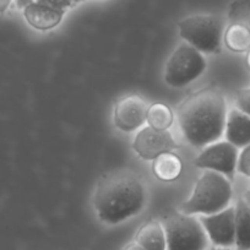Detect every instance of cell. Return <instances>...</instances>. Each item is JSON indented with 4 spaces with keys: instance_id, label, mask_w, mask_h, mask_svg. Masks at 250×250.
<instances>
[{
    "instance_id": "cell-1",
    "label": "cell",
    "mask_w": 250,
    "mask_h": 250,
    "mask_svg": "<svg viewBox=\"0 0 250 250\" xmlns=\"http://www.w3.org/2000/svg\"><path fill=\"white\" fill-rule=\"evenodd\" d=\"M175 115L188 143L194 147L204 148L225 134L226 98L218 88H203L182 101Z\"/></svg>"
},
{
    "instance_id": "cell-2",
    "label": "cell",
    "mask_w": 250,
    "mask_h": 250,
    "mask_svg": "<svg viewBox=\"0 0 250 250\" xmlns=\"http://www.w3.org/2000/svg\"><path fill=\"white\" fill-rule=\"evenodd\" d=\"M146 188L136 173L117 169L104 173L96 184L93 208L101 222L114 226L139 215L146 205Z\"/></svg>"
},
{
    "instance_id": "cell-3",
    "label": "cell",
    "mask_w": 250,
    "mask_h": 250,
    "mask_svg": "<svg viewBox=\"0 0 250 250\" xmlns=\"http://www.w3.org/2000/svg\"><path fill=\"white\" fill-rule=\"evenodd\" d=\"M232 184L226 175L206 170L196 182L190 198L180 205L179 211L185 215H212L229 206Z\"/></svg>"
},
{
    "instance_id": "cell-4",
    "label": "cell",
    "mask_w": 250,
    "mask_h": 250,
    "mask_svg": "<svg viewBox=\"0 0 250 250\" xmlns=\"http://www.w3.org/2000/svg\"><path fill=\"white\" fill-rule=\"evenodd\" d=\"M180 37L184 42L206 54H215L221 50L225 33V22L218 15L196 14L188 16L178 23Z\"/></svg>"
},
{
    "instance_id": "cell-5",
    "label": "cell",
    "mask_w": 250,
    "mask_h": 250,
    "mask_svg": "<svg viewBox=\"0 0 250 250\" xmlns=\"http://www.w3.org/2000/svg\"><path fill=\"white\" fill-rule=\"evenodd\" d=\"M166 250H206L208 238L200 220L194 215L172 213L163 221Z\"/></svg>"
},
{
    "instance_id": "cell-6",
    "label": "cell",
    "mask_w": 250,
    "mask_h": 250,
    "mask_svg": "<svg viewBox=\"0 0 250 250\" xmlns=\"http://www.w3.org/2000/svg\"><path fill=\"white\" fill-rule=\"evenodd\" d=\"M205 70L206 59L203 53L183 42L168 58L163 78L170 87L180 88L200 78Z\"/></svg>"
},
{
    "instance_id": "cell-7",
    "label": "cell",
    "mask_w": 250,
    "mask_h": 250,
    "mask_svg": "<svg viewBox=\"0 0 250 250\" xmlns=\"http://www.w3.org/2000/svg\"><path fill=\"white\" fill-rule=\"evenodd\" d=\"M238 148L228 141H216L205 146L200 155L194 160V165L206 170L221 173L228 179H233L237 170Z\"/></svg>"
},
{
    "instance_id": "cell-8",
    "label": "cell",
    "mask_w": 250,
    "mask_h": 250,
    "mask_svg": "<svg viewBox=\"0 0 250 250\" xmlns=\"http://www.w3.org/2000/svg\"><path fill=\"white\" fill-rule=\"evenodd\" d=\"M179 147L169 130H158L150 125L141 129L135 135L133 148L139 157L145 161H153L165 152H170Z\"/></svg>"
},
{
    "instance_id": "cell-9",
    "label": "cell",
    "mask_w": 250,
    "mask_h": 250,
    "mask_svg": "<svg viewBox=\"0 0 250 250\" xmlns=\"http://www.w3.org/2000/svg\"><path fill=\"white\" fill-rule=\"evenodd\" d=\"M208 240L215 247L230 248L235 243V208L228 206L212 215L199 217Z\"/></svg>"
},
{
    "instance_id": "cell-10",
    "label": "cell",
    "mask_w": 250,
    "mask_h": 250,
    "mask_svg": "<svg viewBox=\"0 0 250 250\" xmlns=\"http://www.w3.org/2000/svg\"><path fill=\"white\" fill-rule=\"evenodd\" d=\"M147 103L138 95H128L119 98L114 104L113 123L115 128L124 133L140 129L146 123Z\"/></svg>"
},
{
    "instance_id": "cell-11",
    "label": "cell",
    "mask_w": 250,
    "mask_h": 250,
    "mask_svg": "<svg viewBox=\"0 0 250 250\" xmlns=\"http://www.w3.org/2000/svg\"><path fill=\"white\" fill-rule=\"evenodd\" d=\"M22 14L26 22L31 27L38 31H49L62 22L65 11L33 1L22 9Z\"/></svg>"
},
{
    "instance_id": "cell-12",
    "label": "cell",
    "mask_w": 250,
    "mask_h": 250,
    "mask_svg": "<svg viewBox=\"0 0 250 250\" xmlns=\"http://www.w3.org/2000/svg\"><path fill=\"white\" fill-rule=\"evenodd\" d=\"M226 141L237 148H243L250 144V117L239 109L229 110L226 118Z\"/></svg>"
},
{
    "instance_id": "cell-13",
    "label": "cell",
    "mask_w": 250,
    "mask_h": 250,
    "mask_svg": "<svg viewBox=\"0 0 250 250\" xmlns=\"http://www.w3.org/2000/svg\"><path fill=\"white\" fill-rule=\"evenodd\" d=\"M135 242L146 250H166V232L163 223L157 220H150L144 223L136 233Z\"/></svg>"
},
{
    "instance_id": "cell-14",
    "label": "cell",
    "mask_w": 250,
    "mask_h": 250,
    "mask_svg": "<svg viewBox=\"0 0 250 250\" xmlns=\"http://www.w3.org/2000/svg\"><path fill=\"white\" fill-rule=\"evenodd\" d=\"M182 160L173 151L165 152L152 161V172L162 182H173L182 174Z\"/></svg>"
},
{
    "instance_id": "cell-15",
    "label": "cell",
    "mask_w": 250,
    "mask_h": 250,
    "mask_svg": "<svg viewBox=\"0 0 250 250\" xmlns=\"http://www.w3.org/2000/svg\"><path fill=\"white\" fill-rule=\"evenodd\" d=\"M235 208V243L238 250H250V206L239 199Z\"/></svg>"
},
{
    "instance_id": "cell-16",
    "label": "cell",
    "mask_w": 250,
    "mask_h": 250,
    "mask_svg": "<svg viewBox=\"0 0 250 250\" xmlns=\"http://www.w3.org/2000/svg\"><path fill=\"white\" fill-rule=\"evenodd\" d=\"M226 47L235 53L248 52L250 48V30L243 23L230 22L223 33Z\"/></svg>"
},
{
    "instance_id": "cell-17",
    "label": "cell",
    "mask_w": 250,
    "mask_h": 250,
    "mask_svg": "<svg viewBox=\"0 0 250 250\" xmlns=\"http://www.w3.org/2000/svg\"><path fill=\"white\" fill-rule=\"evenodd\" d=\"M174 122V114L167 104L161 102L152 103L147 108L146 123L158 130H168Z\"/></svg>"
},
{
    "instance_id": "cell-18",
    "label": "cell",
    "mask_w": 250,
    "mask_h": 250,
    "mask_svg": "<svg viewBox=\"0 0 250 250\" xmlns=\"http://www.w3.org/2000/svg\"><path fill=\"white\" fill-rule=\"evenodd\" d=\"M230 22L243 23L250 30V0H235L228 11Z\"/></svg>"
},
{
    "instance_id": "cell-19",
    "label": "cell",
    "mask_w": 250,
    "mask_h": 250,
    "mask_svg": "<svg viewBox=\"0 0 250 250\" xmlns=\"http://www.w3.org/2000/svg\"><path fill=\"white\" fill-rule=\"evenodd\" d=\"M33 1H36V3L44 4V5L50 6V8L58 9V10L65 11L66 13V10H68V9L74 8V6L78 5V4H80L81 1H83V0H14V4H15L16 8L22 10V9L27 5V4L33 3Z\"/></svg>"
},
{
    "instance_id": "cell-20",
    "label": "cell",
    "mask_w": 250,
    "mask_h": 250,
    "mask_svg": "<svg viewBox=\"0 0 250 250\" xmlns=\"http://www.w3.org/2000/svg\"><path fill=\"white\" fill-rule=\"evenodd\" d=\"M237 170L247 177H250V144L243 147L238 156Z\"/></svg>"
},
{
    "instance_id": "cell-21",
    "label": "cell",
    "mask_w": 250,
    "mask_h": 250,
    "mask_svg": "<svg viewBox=\"0 0 250 250\" xmlns=\"http://www.w3.org/2000/svg\"><path fill=\"white\" fill-rule=\"evenodd\" d=\"M235 104H237V109L250 117V87L238 91Z\"/></svg>"
},
{
    "instance_id": "cell-22",
    "label": "cell",
    "mask_w": 250,
    "mask_h": 250,
    "mask_svg": "<svg viewBox=\"0 0 250 250\" xmlns=\"http://www.w3.org/2000/svg\"><path fill=\"white\" fill-rule=\"evenodd\" d=\"M13 3L14 0H0V14L5 13Z\"/></svg>"
},
{
    "instance_id": "cell-23",
    "label": "cell",
    "mask_w": 250,
    "mask_h": 250,
    "mask_svg": "<svg viewBox=\"0 0 250 250\" xmlns=\"http://www.w3.org/2000/svg\"><path fill=\"white\" fill-rule=\"evenodd\" d=\"M122 250H146V249L145 248L141 247L140 244H138L136 242H133V243H129V244L125 245Z\"/></svg>"
},
{
    "instance_id": "cell-24",
    "label": "cell",
    "mask_w": 250,
    "mask_h": 250,
    "mask_svg": "<svg viewBox=\"0 0 250 250\" xmlns=\"http://www.w3.org/2000/svg\"><path fill=\"white\" fill-rule=\"evenodd\" d=\"M243 200H244L245 203L250 206V189L244 193V195H243Z\"/></svg>"
},
{
    "instance_id": "cell-25",
    "label": "cell",
    "mask_w": 250,
    "mask_h": 250,
    "mask_svg": "<svg viewBox=\"0 0 250 250\" xmlns=\"http://www.w3.org/2000/svg\"><path fill=\"white\" fill-rule=\"evenodd\" d=\"M247 64L250 69V48H249V50L247 52Z\"/></svg>"
},
{
    "instance_id": "cell-26",
    "label": "cell",
    "mask_w": 250,
    "mask_h": 250,
    "mask_svg": "<svg viewBox=\"0 0 250 250\" xmlns=\"http://www.w3.org/2000/svg\"><path fill=\"white\" fill-rule=\"evenodd\" d=\"M210 250H230L229 248H220V247H216V248H212V249Z\"/></svg>"
},
{
    "instance_id": "cell-27",
    "label": "cell",
    "mask_w": 250,
    "mask_h": 250,
    "mask_svg": "<svg viewBox=\"0 0 250 250\" xmlns=\"http://www.w3.org/2000/svg\"><path fill=\"white\" fill-rule=\"evenodd\" d=\"M249 178H250V177H249Z\"/></svg>"
}]
</instances>
